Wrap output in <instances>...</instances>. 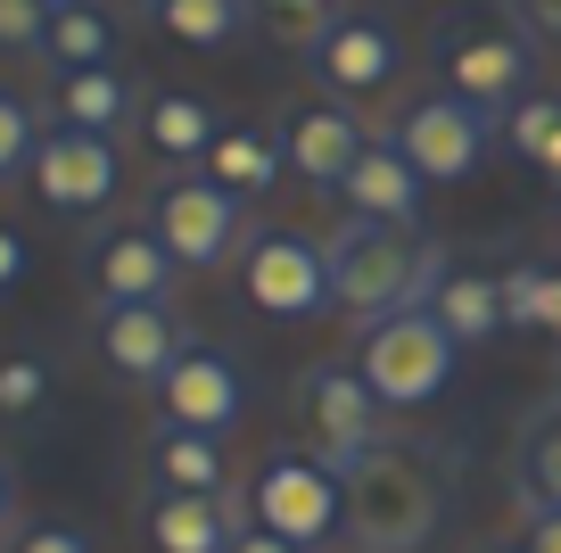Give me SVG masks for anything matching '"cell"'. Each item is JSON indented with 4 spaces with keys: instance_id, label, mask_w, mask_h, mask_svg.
<instances>
[{
    "instance_id": "6",
    "label": "cell",
    "mask_w": 561,
    "mask_h": 553,
    "mask_svg": "<svg viewBox=\"0 0 561 553\" xmlns=\"http://www.w3.org/2000/svg\"><path fill=\"white\" fill-rule=\"evenodd\" d=\"M248 520H264L273 537H289L298 553H322L339 529H347V479H339L322 454H264L256 479H248Z\"/></svg>"
},
{
    "instance_id": "34",
    "label": "cell",
    "mask_w": 561,
    "mask_h": 553,
    "mask_svg": "<svg viewBox=\"0 0 561 553\" xmlns=\"http://www.w3.org/2000/svg\"><path fill=\"white\" fill-rule=\"evenodd\" d=\"M25 264H34L25 232H18V224H0V290H18V281H25Z\"/></svg>"
},
{
    "instance_id": "26",
    "label": "cell",
    "mask_w": 561,
    "mask_h": 553,
    "mask_svg": "<svg viewBox=\"0 0 561 553\" xmlns=\"http://www.w3.org/2000/svg\"><path fill=\"white\" fill-rule=\"evenodd\" d=\"M495 124H504V149H512V157L545 166V149L561 140V91H528V100H512Z\"/></svg>"
},
{
    "instance_id": "3",
    "label": "cell",
    "mask_w": 561,
    "mask_h": 553,
    "mask_svg": "<svg viewBox=\"0 0 561 553\" xmlns=\"http://www.w3.org/2000/svg\"><path fill=\"white\" fill-rule=\"evenodd\" d=\"M306 83L322 91V100L355 108L364 116L371 100H388V91L404 83V34L388 9H371V0H347L331 25H322V42L306 50Z\"/></svg>"
},
{
    "instance_id": "9",
    "label": "cell",
    "mask_w": 561,
    "mask_h": 553,
    "mask_svg": "<svg viewBox=\"0 0 561 553\" xmlns=\"http://www.w3.org/2000/svg\"><path fill=\"white\" fill-rule=\"evenodd\" d=\"M388 140H397L404 157H413L421 182H471L479 157L504 149V124L488 116V108L455 100V91H421V100L397 108V124H388Z\"/></svg>"
},
{
    "instance_id": "25",
    "label": "cell",
    "mask_w": 561,
    "mask_h": 553,
    "mask_svg": "<svg viewBox=\"0 0 561 553\" xmlns=\"http://www.w3.org/2000/svg\"><path fill=\"white\" fill-rule=\"evenodd\" d=\"M280 133L273 124H224V140L207 149V173L224 182V191H240V199H256V191H273L280 182Z\"/></svg>"
},
{
    "instance_id": "14",
    "label": "cell",
    "mask_w": 561,
    "mask_h": 553,
    "mask_svg": "<svg viewBox=\"0 0 561 553\" xmlns=\"http://www.w3.org/2000/svg\"><path fill=\"white\" fill-rule=\"evenodd\" d=\"M158 414L174 421V430L231 438V430L248 421V372H240V356H224V347L191 339V347H182V363L158 381Z\"/></svg>"
},
{
    "instance_id": "23",
    "label": "cell",
    "mask_w": 561,
    "mask_h": 553,
    "mask_svg": "<svg viewBox=\"0 0 561 553\" xmlns=\"http://www.w3.org/2000/svg\"><path fill=\"white\" fill-rule=\"evenodd\" d=\"M512 487H520V512H561V397L520 421V438H512Z\"/></svg>"
},
{
    "instance_id": "2",
    "label": "cell",
    "mask_w": 561,
    "mask_h": 553,
    "mask_svg": "<svg viewBox=\"0 0 561 553\" xmlns=\"http://www.w3.org/2000/svg\"><path fill=\"white\" fill-rule=\"evenodd\" d=\"M430 67H438V91L488 108V116H504L512 100L537 91V50H528L520 25H512L504 9H488V0H462V9H446V18L430 25Z\"/></svg>"
},
{
    "instance_id": "20",
    "label": "cell",
    "mask_w": 561,
    "mask_h": 553,
    "mask_svg": "<svg viewBox=\"0 0 561 553\" xmlns=\"http://www.w3.org/2000/svg\"><path fill=\"white\" fill-rule=\"evenodd\" d=\"M240 520H248L240 496H149L140 529H149L158 553H224Z\"/></svg>"
},
{
    "instance_id": "27",
    "label": "cell",
    "mask_w": 561,
    "mask_h": 553,
    "mask_svg": "<svg viewBox=\"0 0 561 553\" xmlns=\"http://www.w3.org/2000/svg\"><path fill=\"white\" fill-rule=\"evenodd\" d=\"M50 414V363L34 347H9L0 356V421H42Z\"/></svg>"
},
{
    "instance_id": "12",
    "label": "cell",
    "mask_w": 561,
    "mask_h": 553,
    "mask_svg": "<svg viewBox=\"0 0 561 553\" xmlns=\"http://www.w3.org/2000/svg\"><path fill=\"white\" fill-rule=\"evenodd\" d=\"M240 297L273 323H306V314L331 306V264H322V240L306 232H248L240 257Z\"/></svg>"
},
{
    "instance_id": "37",
    "label": "cell",
    "mask_w": 561,
    "mask_h": 553,
    "mask_svg": "<svg viewBox=\"0 0 561 553\" xmlns=\"http://www.w3.org/2000/svg\"><path fill=\"white\" fill-rule=\"evenodd\" d=\"M9 529H18V471L0 463V537H9Z\"/></svg>"
},
{
    "instance_id": "33",
    "label": "cell",
    "mask_w": 561,
    "mask_h": 553,
    "mask_svg": "<svg viewBox=\"0 0 561 553\" xmlns=\"http://www.w3.org/2000/svg\"><path fill=\"white\" fill-rule=\"evenodd\" d=\"M18 553H91V537H83V529H67V520H42V529H25V537H18Z\"/></svg>"
},
{
    "instance_id": "4",
    "label": "cell",
    "mask_w": 561,
    "mask_h": 553,
    "mask_svg": "<svg viewBox=\"0 0 561 553\" xmlns=\"http://www.w3.org/2000/svg\"><path fill=\"white\" fill-rule=\"evenodd\" d=\"M322 264H331V306L355 314V323H380V314L413 306L421 240L397 232V224H371V215H347V224L322 240Z\"/></svg>"
},
{
    "instance_id": "1",
    "label": "cell",
    "mask_w": 561,
    "mask_h": 553,
    "mask_svg": "<svg viewBox=\"0 0 561 553\" xmlns=\"http://www.w3.org/2000/svg\"><path fill=\"white\" fill-rule=\"evenodd\" d=\"M446 504H455V479H446V454H430V447H397L388 438L380 454H364L347 471L355 553H421L438 537Z\"/></svg>"
},
{
    "instance_id": "28",
    "label": "cell",
    "mask_w": 561,
    "mask_h": 553,
    "mask_svg": "<svg viewBox=\"0 0 561 553\" xmlns=\"http://www.w3.org/2000/svg\"><path fill=\"white\" fill-rule=\"evenodd\" d=\"M34 149H42V108L25 100V91L0 83V182L34 166Z\"/></svg>"
},
{
    "instance_id": "10",
    "label": "cell",
    "mask_w": 561,
    "mask_h": 553,
    "mask_svg": "<svg viewBox=\"0 0 561 553\" xmlns=\"http://www.w3.org/2000/svg\"><path fill=\"white\" fill-rule=\"evenodd\" d=\"M174 281H182V264L165 257L149 215H100V232L83 240L91 306H174Z\"/></svg>"
},
{
    "instance_id": "42",
    "label": "cell",
    "mask_w": 561,
    "mask_h": 553,
    "mask_svg": "<svg viewBox=\"0 0 561 553\" xmlns=\"http://www.w3.org/2000/svg\"><path fill=\"white\" fill-rule=\"evenodd\" d=\"M50 9H58V0H50Z\"/></svg>"
},
{
    "instance_id": "31",
    "label": "cell",
    "mask_w": 561,
    "mask_h": 553,
    "mask_svg": "<svg viewBox=\"0 0 561 553\" xmlns=\"http://www.w3.org/2000/svg\"><path fill=\"white\" fill-rule=\"evenodd\" d=\"M42 42H50V0H0V50L42 58Z\"/></svg>"
},
{
    "instance_id": "41",
    "label": "cell",
    "mask_w": 561,
    "mask_h": 553,
    "mask_svg": "<svg viewBox=\"0 0 561 553\" xmlns=\"http://www.w3.org/2000/svg\"><path fill=\"white\" fill-rule=\"evenodd\" d=\"M504 553H520V545H504Z\"/></svg>"
},
{
    "instance_id": "29",
    "label": "cell",
    "mask_w": 561,
    "mask_h": 553,
    "mask_svg": "<svg viewBox=\"0 0 561 553\" xmlns=\"http://www.w3.org/2000/svg\"><path fill=\"white\" fill-rule=\"evenodd\" d=\"M545 290H553V273H545V264H504V273H495L504 330H545Z\"/></svg>"
},
{
    "instance_id": "7",
    "label": "cell",
    "mask_w": 561,
    "mask_h": 553,
    "mask_svg": "<svg viewBox=\"0 0 561 553\" xmlns=\"http://www.w3.org/2000/svg\"><path fill=\"white\" fill-rule=\"evenodd\" d=\"M149 232L165 240L182 273H215L224 257L248 248V199L224 191L215 173H165L149 191Z\"/></svg>"
},
{
    "instance_id": "35",
    "label": "cell",
    "mask_w": 561,
    "mask_h": 553,
    "mask_svg": "<svg viewBox=\"0 0 561 553\" xmlns=\"http://www.w3.org/2000/svg\"><path fill=\"white\" fill-rule=\"evenodd\" d=\"M224 553H298V545H289V537H273V529H264V520H240Z\"/></svg>"
},
{
    "instance_id": "17",
    "label": "cell",
    "mask_w": 561,
    "mask_h": 553,
    "mask_svg": "<svg viewBox=\"0 0 561 553\" xmlns=\"http://www.w3.org/2000/svg\"><path fill=\"white\" fill-rule=\"evenodd\" d=\"M140 100H149V91L124 67H75V75H50V83H42V116L67 124V133H100V140H116L124 124H140Z\"/></svg>"
},
{
    "instance_id": "38",
    "label": "cell",
    "mask_w": 561,
    "mask_h": 553,
    "mask_svg": "<svg viewBox=\"0 0 561 553\" xmlns=\"http://www.w3.org/2000/svg\"><path fill=\"white\" fill-rule=\"evenodd\" d=\"M545 339L561 347V273H553V290H545Z\"/></svg>"
},
{
    "instance_id": "15",
    "label": "cell",
    "mask_w": 561,
    "mask_h": 553,
    "mask_svg": "<svg viewBox=\"0 0 561 553\" xmlns=\"http://www.w3.org/2000/svg\"><path fill=\"white\" fill-rule=\"evenodd\" d=\"M91 339H100V363L116 381L158 388L182 363V347H191V323H182V306H100Z\"/></svg>"
},
{
    "instance_id": "40",
    "label": "cell",
    "mask_w": 561,
    "mask_h": 553,
    "mask_svg": "<svg viewBox=\"0 0 561 553\" xmlns=\"http://www.w3.org/2000/svg\"><path fill=\"white\" fill-rule=\"evenodd\" d=\"M124 9H140V18H149V9H158V0H124Z\"/></svg>"
},
{
    "instance_id": "22",
    "label": "cell",
    "mask_w": 561,
    "mask_h": 553,
    "mask_svg": "<svg viewBox=\"0 0 561 553\" xmlns=\"http://www.w3.org/2000/svg\"><path fill=\"white\" fill-rule=\"evenodd\" d=\"M124 58V25L107 0H58L50 9V42H42V75H75V67H116Z\"/></svg>"
},
{
    "instance_id": "8",
    "label": "cell",
    "mask_w": 561,
    "mask_h": 553,
    "mask_svg": "<svg viewBox=\"0 0 561 553\" xmlns=\"http://www.w3.org/2000/svg\"><path fill=\"white\" fill-rule=\"evenodd\" d=\"M298 438L347 479L364 454L388 447V405L364 388L355 363H314V372H298Z\"/></svg>"
},
{
    "instance_id": "36",
    "label": "cell",
    "mask_w": 561,
    "mask_h": 553,
    "mask_svg": "<svg viewBox=\"0 0 561 553\" xmlns=\"http://www.w3.org/2000/svg\"><path fill=\"white\" fill-rule=\"evenodd\" d=\"M520 553H561V512H528L520 520Z\"/></svg>"
},
{
    "instance_id": "18",
    "label": "cell",
    "mask_w": 561,
    "mask_h": 553,
    "mask_svg": "<svg viewBox=\"0 0 561 553\" xmlns=\"http://www.w3.org/2000/svg\"><path fill=\"white\" fill-rule=\"evenodd\" d=\"M339 199H347V215H371V224L413 232V224H421V199H430V182L413 173V157H404L388 133H371L364 157H355V173L339 182Z\"/></svg>"
},
{
    "instance_id": "16",
    "label": "cell",
    "mask_w": 561,
    "mask_h": 553,
    "mask_svg": "<svg viewBox=\"0 0 561 553\" xmlns=\"http://www.w3.org/2000/svg\"><path fill=\"white\" fill-rule=\"evenodd\" d=\"M273 133H280V157H289V173H298V182L339 191V182L355 173V157H364L371 124L355 116V108H339V100H306V108H289Z\"/></svg>"
},
{
    "instance_id": "32",
    "label": "cell",
    "mask_w": 561,
    "mask_h": 553,
    "mask_svg": "<svg viewBox=\"0 0 561 553\" xmlns=\"http://www.w3.org/2000/svg\"><path fill=\"white\" fill-rule=\"evenodd\" d=\"M512 25H520L528 50H561V0H495Z\"/></svg>"
},
{
    "instance_id": "13",
    "label": "cell",
    "mask_w": 561,
    "mask_h": 553,
    "mask_svg": "<svg viewBox=\"0 0 561 553\" xmlns=\"http://www.w3.org/2000/svg\"><path fill=\"white\" fill-rule=\"evenodd\" d=\"M413 314H430V323H438L455 347H488V339H504V297H495V273L462 264L455 248H438V240H421Z\"/></svg>"
},
{
    "instance_id": "5",
    "label": "cell",
    "mask_w": 561,
    "mask_h": 553,
    "mask_svg": "<svg viewBox=\"0 0 561 553\" xmlns=\"http://www.w3.org/2000/svg\"><path fill=\"white\" fill-rule=\"evenodd\" d=\"M455 356L462 347L446 339L430 314H380V323H364V339H355V372H364V388L388 405V414H404V405H438L446 388H455Z\"/></svg>"
},
{
    "instance_id": "11",
    "label": "cell",
    "mask_w": 561,
    "mask_h": 553,
    "mask_svg": "<svg viewBox=\"0 0 561 553\" xmlns=\"http://www.w3.org/2000/svg\"><path fill=\"white\" fill-rule=\"evenodd\" d=\"M34 199L50 215H116V191H124V157L116 140L100 133H67V124H42V149L25 166Z\"/></svg>"
},
{
    "instance_id": "21",
    "label": "cell",
    "mask_w": 561,
    "mask_h": 553,
    "mask_svg": "<svg viewBox=\"0 0 561 553\" xmlns=\"http://www.w3.org/2000/svg\"><path fill=\"white\" fill-rule=\"evenodd\" d=\"M149 479H158V496H231V454L207 430L158 421L149 430Z\"/></svg>"
},
{
    "instance_id": "30",
    "label": "cell",
    "mask_w": 561,
    "mask_h": 553,
    "mask_svg": "<svg viewBox=\"0 0 561 553\" xmlns=\"http://www.w3.org/2000/svg\"><path fill=\"white\" fill-rule=\"evenodd\" d=\"M339 9H347V0H256V18L273 25L280 42H298V50H314V42H322V25H331Z\"/></svg>"
},
{
    "instance_id": "19",
    "label": "cell",
    "mask_w": 561,
    "mask_h": 553,
    "mask_svg": "<svg viewBox=\"0 0 561 553\" xmlns=\"http://www.w3.org/2000/svg\"><path fill=\"white\" fill-rule=\"evenodd\" d=\"M140 140H149V157H165V166H207V149L224 140V108H215L207 91H191V83H149V100H140Z\"/></svg>"
},
{
    "instance_id": "39",
    "label": "cell",
    "mask_w": 561,
    "mask_h": 553,
    "mask_svg": "<svg viewBox=\"0 0 561 553\" xmlns=\"http://www.w3.org/2000/svg\"><path fill=\"white\" fill-rule=\"evenodd\" d=\"M537 173H545V182H561V140L545 149V166H537Z\"/></svg>"
},
{
    "instance_id": "24",
    "label": "cell",
    "mask_w": 561,
    "mask_h": 553,
    "mask_svg": "<svg viewBox=\"0 0 561 553\" xmlns=\"http://www.w3.org/2000/svg\"><path fill=\"white\" fill-rule=\"evenodd\" d=\"M149 25H158L165 42H182V50H231V42H248V25H256V0H158Z\"/></svg>"
}]
</instances>
